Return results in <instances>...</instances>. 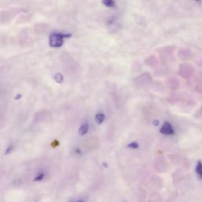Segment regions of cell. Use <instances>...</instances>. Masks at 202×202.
Masks as SVG:
<instances>
[{
  "instance_id": "cell-4",
  "label": "cell",
  "mask_w": 202,
  "mask_h": 202,
  "mask_svg": "<svg viewBox=\"0 0 202 202\" xmlns=\"http://www.w3.org/2000/svg\"><path fill=\"white\" fill-rule=\"evenodd\" d=\"M105 120V115L103 113H98L95 115V122L97 125L102 124Z\"/></svg>"
},
{
  "instance_id": "cell-11",
  "label": "cell",
  "mask_w": 202,
  "mask_h": 202,
  "mask_svg": "<svg viewBox=\"0 0 202 202\" xmlns=\"http://www.w3.org/2000/svg\"><path fill=\"white\" fill-rule=\"evenodd\" d=\"M21 94H18V95L15 96V97H14V99H15V100H19V99L21 98Z\"/></svg>"
},
{
  "instance_id": "cell-13",
  "label": "cell",
  "mask_w": 202,
  "mask_h": 202,
  "mask_svg": "<svg viewBox=\"0 0 202 202\" xmlns=\"http://www.w3.org/2000/svg\"><path fill=\"white\" fill-rule=\"evenodd\" d=\"M77 202H84L83 200H79V201H77Z\"/></svg>"
},
{
  "instance_id": "cell-10",
  "label": "cell",
  "mask_w": 202,
  "mask_h": 202,
  "mask_svg": "<svg viewBox=\"0 0 202 202\" xmlns=\"http://www.w3.org/2000/svg\"><path fill=\"white\" fill-rule=\"evenodd\" d=\"M12 149H13V145H10V146L7 147V149H6V151H5V154H6V155H7V154H9V153H10V152H11V151H12Z\"/></svg>"
},
{
  "instance_id": "cell-6",
  "label": "cell",
  "mask_w": 202,
  "mask_h": 202,
  "mask_svg": "<svg viewBox=\"0 0 202 202\" xmlns=\"http://www.w3.org/2000/svg\"><path fill=\"white\" fill-rule=\"evenodd\" d=\"M54 80L57 82L58 84H62L64 81V77L60 73H56L54 76Z\"/></svg>"
},
{
  "instance_id": "cell-5",
  "label": "cell",
  "mask_w": 202,
  "mask_h": 202,
  "mask_svg": "<svg viewBox=\"0 0 202 202\" xmlns=\"http://www.w3.org/2000/svg\"><path fill=\"white\" fill-rule=\"evenodd\" d=\"M196 173L200 179L202 180V161L198 160L196 165Z\"/></svg>"
},
{
  "instance_id": "cell-7",
  "label": "cell",
  "mask_w": 202,
  "mask_h": 202,
  "mask_svg": "<svg viewBox=\"0 0 202 202\" xmlns=\"http://www.w3.org/2000/svg\"><path fill=\"white\" fill-rule=\"evenodd\" d=\"M102 3L107 7H113L115 5L114 0H102Z\"/></svg>"
},
{
  "instance_id": "cell-9",
  "label": "cell",
  "mask_w": 202,
  "mask_h": 202,
  "mask_svg": "<svg viewBox=\"0 0 202 202\" xmlns=\"http://www.w3.org/2000/svg\"><path fill=\"white\" fill-rule=\"evenodd\" d=\"M127 148H129V149H138L139 144L136 141H133V142H131V143L128 144Z\"/></svg>"
},
{
  "instance_id": "cell-1",
  "label": "cell",
  "mask_w": 202,
  "mask_h": 202,
  "mask_svg": "<svg viewBox=\"0 0 202 202\" xmlns=\"http://www.w3.org/2000/svg\"><path fill=\"white\" fill-rule=\"evenodd\" d=\"M72 35L70 33H54L49 36V46L54 48H59L63 45L64 39L70 37Z\"/></svg>"
},
{
  "instance_id": "cell-3",
  "label": "cell",
  "mask_w": 202,
  "mask_h": 202,
  "mask_svg": "<svg viewBox=\"0 0 202 202\" xmlns=\"http://www.w3.org/2000/svg\"><path fill=\"white\" fill-rule=\"evenodd\" d=\"M88 130H89V125L88 123H85L81 125L78 129V134L80 136H84L88 133Z\"/></svg>"
},
{
  "instance_id": "cell-8",
  "label": "cell",
  "mask_w": 202,
  "mask_h": 202,
  "mask_svg": "<svg viewBox=\"0 0 202 202\" xmlns=\"http://www.w3.org/2000/svg\"><path fill=\"white\" fill-rule=\"evenodd\" d=\"M45 174L44 173H40V174H37L34 178H33V181L34 182H41L42 180L44 178Z\"/></svg>"
},
{
  "instance_id": "cell-14",
  "label": "cell",
  "mask_w": 202,
  "mask_h": 202,
  "mask_svg": "<svg viewBox=\"0 0 202 202\" xmlns=\"http://www.w3.org/2000/svg\"><path fill=\"white\" fill-rule=\"evenodd\" d=\"M70 202H71V201H70Z\"/></svg>"
},
{
  "instance_id": "cell-12",
  "label": "cell",
  "mask_w": 202,
  "mask_h": 202,
  "mask_svg": "<svg viewBox=\"0 0 202 202\" xmlns=\"http://www.w3.org/2000/svg\"><path fill=\"white\" fill-rule=\"evenodd\" d=\"M195 1H196V2H200V1H201V0H195Z\"/></svg>"
},
{
  "instance_id": "cell-2",
  "label": "cell",
  "mask_w": 202,
  "mask_h": 202,
  "mask_svg": "<svg viewBox=\"0 0 202 202\" xmlns=\"http://www.w3.org/2000/svg\"><path fill=\"white\" fill-rule=\"evenodd\" d=\"M159 133H160L161 134L171 136V135H174V133H175V130H174L172 125H171L169 122L166 121L164 122L163 126H161L160 129H159Z\"/></svg>"
}]
</instances>
